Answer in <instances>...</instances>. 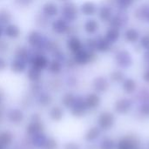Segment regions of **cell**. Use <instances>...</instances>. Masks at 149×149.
Returning a JSON list of instances; mask_svg holds the SVG:
<instances>
[{
    "label": "cell",
    "instance_id": "6da1fadb",
    "mask_svg": "<svg viewBox=\"0 0 149 149\" xmlns=\"http://www.w3.org/2000/svg\"><path fill=\"white\" fill-rule=\"evenodd\" d=\"M61 14L63 18L68 23L76 21L79 15V9L75 3L66 1L61 6Z\"/></svg>",
    "mask_w": 149,
    "mask_h": 149
},
{
    "label": "cell",
    "instance_id": "7a4b0ae2",
    "mask_svg": "<svg viewBox=\"0 0 149 149\" xmlns=\"http://www.w3.org/2000/svg\"><path fill=\"white\" fill-rule=\"evenodd\" d=\"M96 53L94 51H90L88 49L83 48L79 52L74 54L73 60L76 65H86L89 63L93 62L96 59Z\"/></svg>",
    "mask_w": 149,
    "mask_h": 149
},
{
    "label": "cell",
    "instance_id": "3957f363",
    "mask_svg": "<svg viewBox=\"0 0 149 149\" xmlns=\"http://www.w3.org/2000/svg\"><path fill=\"white\" fill-rule=\"evenodd\" d=\"M47 41L48 40L45 39V38L38 31H31L27 37L28 44L34 49H45Z\"/></svg>",
    "mask_w": 149,
    "mask_h": 149
},
{
    "label": "cell",
    "instance_id": "277c9868",
    "mask_svg": "<svg viewBox=\"0 0 149 149\" xmlns=\"http://www.w3.org/2000/svg\"><path fill=\"white\" fill-rule=\"evenodd\" d=\"M70 110H71L72 115L74 117L80 118V117L85 116V114L86 113V111H87L85 98H83L82 96L76 97L75 102L72 105V107L70 108Z\"/></svg>",
    "mask_w": 149,
    "mask_h": 149
},
{
    "label": "cell",
    "instance_id": "5b68a950",
    "mask_svg": "<svg viewBox=\"0 0 149 149\" xmlns=\"http://www.w3.org/2000/svg\"><path fill=\"white\" fill-rule=\"evenodd\" d=\"M115 60L117 65L123 68H127L130 66L133 63V58L130 52H128L126 50L118 52L117 54L115 55Z\"/></svg>",
    "mask_w": 149,
    "mask_h": 149
},
{
    "label": "cell",
    "instance_id": "8992f818",
    "mask_svg": "<svg viewBox=\"0 0 149 149\" xmlns=\"http://www.w3.org/2000/svg\"><path fill=\"white\" fill-rule=\"evenodd\" d=\"M114 118L113 115L109 112H103L98 118L99 127L103 130H108L113 125Z\"/></svg>",
    "mask_w": 149,
    "mask_h": 149
},
{
    "label": "cell",
    "instance_id": "52a82bcc",
    "mask_svg": "<svg viewBox=\"0 0 149 149\" xmlns=\"http://www.w3.org/2000/svg\"><path fill=\"white\" fill-rule=\"evenodd\" d=\"M52 29L55 33L58 35H62L68 32V31L70 30V26L68 24V22L65 21L63 17H61V18L55 19L52 23Z\"/></svg>",
    "mask_w": 149,
    "mask_h": 149
},
{
    "label": "cell",
    "instance_id": "ba28073f",
    "mask_svg": "<svg viewBox=\"0 0 149 149\" xmlns=\"http://www.w3.org/2000/svg\"><path fill=\"white\" fill-rule=\"evenodd\" d=\"M49 63H50L49 59L44 54H34L30 64L31 65V66H34L43 71L45 69H47Z\"/></svg>",
    "mask_w": 149,
    "mask_h": 149
},
{
    "label": "cell",
    "instance_id": "9c48e42d",
    "mask_svg": "<svg viewBox=\"0 0 149 149\" xmlns=\"http://www.w3.org/2000/svg\"><path fill=\"white\" fill-rule=\"evenodd\" d=\"M7 118L13 124H20L24 119V112L19 108H12L7 113Z\"/></svg>",
    "mask_w": 149,
    "mask_h": 149
},
{
    "label": "cell",
    "instance_id": "30bf717a",
    "mask_svg": "<svg viewBox=\"0 0 149 149\" xmlns=\"http://www.w3.org/2000/svg\"><path fill=\"white\" fill-rule=\"evenodd\" d=\"M66 46L69 51H71L73 54L77 53L80 50L84 48L82 41L76 36H71L66 42Z\"/></svg>",
    "mask_w": 149,
    "mask_h": 149
},
{
    "label": "cell",
    "instance_id": "8fae6325",
    "mask_svg": "<svg viewBox=\"0 0 149 149\" xmlns=\"http://www.w3.org/2000/svg\"><path fill=\"white\" fill-rule=\"evenodd\" d=\"M45 130V125L43 121H30V123L26 126L25 132L26 134L29 136H32L38 133L44 132Z\"/></svg>",
    "mask_w": 149,
    "mask_h": 149
},
{
    "label": "cell",
    "instance_id": "7c38bea8",
    "mask_svg": "<svg viewBox=\"0 0 149 149\" xmlns=\"http://www.w3.org/2000/svg\"><path fill=\"white\" fill-rule=\"evenodd\" d=\"M42 13L45 17H53L58 15V5L53 2H46L42 6Z\"/></svg>",
    "mask_w": 149,
    "mask_h": 149
},
{
    "label": "cell",
    "instance_id": "4fadbf2b",
    "mask_svg": "<svg viewBox=\"0 0 149 149\" xmlns=\"http://www.w3.org/2000/svg\"><path fill=\"white\" fill-rule=\"evenodd\" d=\"M93 89L98 93H104L109 88V83L108 80L104 77H97L93 81Z\"/></svg>",
    "mask_w": 149,
    "mask_h": 149
},
{
    "label": "cell",
    "instance_id": "5bb4252c",
    "mask_svg": "<svg viewBox=\"0 0 149 149\" xmlns=\"http://www.w3.org/2000/svg\"><path fill=\"white\" fill-rule=\"evenodd\" d=\"M3 33L7 38H11V39H15L20 36L21 30L17 24L10 23L9 24L5 25V27L3 28Z\"/></svg>",
    "mask_w": 149,
    "mask_h": 149
},
{
    "label": "cell",
    "instance_id": "9a60e30c",
    "mask_svg": "<svg viewBox=\"0 0 149 149\" xmlns=\"http://www.w3.org/2000/svg\"><path fill=\"white\" fill-rule=\"evenodd\" d=\"M34 54H31L29 49L25 46H20L18 47L15 52V58L22 59L25 61L26 63H31V60Z\"/></svg>",
    "mask_w": 149,
    "mask_h": 149
},
{
    "label": "cell",
    "instance_id": "2e32d148",
    "mask_svg": "<svg viewBox=\"0 0 149 149\" xmlns=\"http://www.w3.org/2000/svg\"><path fill=\"white\" fill-rule=\"evenodd\" d=\"M98 10V7L95 3L92 1L84 2L80 6V11L85 16H93L96 14Z\"/></svg>",
    "mask_w": 149,
    "mask_h": 149
},
{
    "label": "cell",
    "instance_id": "e0dca14e",
    "mask_svg": "<svg viewBox=\"0 0 149 149\" xmlns=\"http://www.w3.org/2000/svg\"><path fill=\"white\" fill-rule=\"evenodd\" d=\"M47 138L48 137L44 132H40L31 137V143L36 148H43L44 145L46 142Z\"/></svg>",
    "mask_w": 149,
    "mask_h": 149
},
{
    "label": "cell",
    "instance_id": "ac0fdd59",
    "mask_svg": "<svg viewBox=\"0 0 149 149\" xmlns=\"http://www.w3.org/2000/svg\"><path fill=\"white\" fill-rule=\"evenodd\" d=\"M86 105L87 109H95L97 108L100 104V98L97 93H89L85 98Z\"/></svg>",
    "mask_w": 149,
    "mask_h": 149
},
{
    "label": "cell",
    "instance_id": "d6986e66",
    "mask_svg": "<svg viewBox=\"0 0 149 149\" xmlns=\"http://www.w3.org/2000/svg\"><path fill=\"white\" fill-rule=\"evenodd\" d=\"M27 69V63L22 59L16 58L10 63V70L15 73H23Z\"/></svg>",
    "mask_w": 149,
    "mask_h": 149
},
{
    "label": "cell",
    "instance_id": "ffe728a7",
    "mask_svg": "<svg viewBox=\"0 0 149 149\" xmlns=\"http://www.w3.org/2000/svg\"><path fill=\"white\" fill-rule=\"evenodd\" d=\"M64 114H65L64 110L59 106H54L49 111L50 119L55 122H58V121L62 120V119L64 118Z\"/></svg>",
    "mask_w": 149,
    "mask_h": 149
},
{
    "label": "cell",
    "instance_id": "44dd1931",
    "mask_svg": "<svg viewBox=\"0 0 149 149\" xmlns=\"http://www.w3.org/2000/svg\"><path fill=\"white\" fill-rule=\"evenodd\" d=\"M124 38L127 43L134 44L140 39V33L134 28H128L124 33Z\"/></svg>",
    "mask_w": 149,
    "mask_h": 149
},
{
    "label": "cell",
    "instance_id": "7402d4cb",
    "mask_svg": "<svg viewBox=\"0 0 149 149\" xmlns=\"http://www.w3.org/2000/svg\"><path fill=\"white\" fill-rule=\"evenodd\" d=\"M42 78V71L34 67V66H31L28 70H27V79L32 82H39L40 79Z\"/></svg>",
    "mask_w": 149,
    "mask_h": 149
},
{
    "label": "cell",
    "instance_id": "603a6c76",
    "mask_svg": "<svg viewBox=\"0 0 149 149\" xmlns=\"http://www.w3.org/2000/svg\"><path fill=\"white\" fill-rule=\"evenodd\" d=\"M100 28V24L97 20L95 19H88L86 21L84 24V29L86 33L89 35H93L95 34Z\"/></svg>",
    "mask_w": 149,
    "mask_h": 149
},
{
    "label": "cell",
    "instance_id": "cb8c5ba5",
    "mask_svg": "<svg viewBox=\"0 0 149 149\" xmlns=\"http://www.w3.org/2000/svg\"><path fill=\"white\" fill-rule=\"evenodd\" d=\"M112 48V44L108 42L105 37H100L97 39L96 43V51L100 52H107L111 50Z\"/></svg>",
    "mask_w": 149,
    "mask_h": 149
},
{
    "label": "cell",
    "instance_id": "d4e9b609",
    "mask_svg": "<svg viewBox=\"0 0 149 149\" xmlns=\"http://www.w3.org/2000/svg\"><path fill=\"white\" fill-rule=\"evenodd\" d=\"M120 36V34L119 29L113 28V27H110V28L106 31V34H105L104 37L106 38V39H107L108 42H110V43L113 45V43H116V42L119 40Z\"/></svg>",
    "mask_w": 149,
    "mask_h": 149
},
{
    "label": "cell",
    "instance_id": "484cf974",
    "mask_svg": "<svg viewBox=\"0 0 149 149\" xmlns=\"http://www.w3.org/2000/svg\"><path fill=\"white\" fill-rule=\"evenodd\" d=\"M135 17L140 20H145L149 23V5L143 4L140 6L134 12Z\"/></svg>",
    "mask_w": 149,
    "mask_h": 149
},
{
    "label": "cell",
    "instance_id": "4316f807",
    "mask_svg": "<svg viewBox=\"0 0 149 149\" xmlns=\"http://www.w3.org/2000/svg\"><path fill=\"white\" fill-rule=\"evenodd\" d=\"M13 134L9 131H2L0 132V145L4 148L10 146L13 142Z\"/></svg>",
    "mask_w": 149,
    "mask_h": 149
},
{
    "label": "cell",
    "instance_id": "83f0119b",
    "mask_svg": "<svg viewBox=\"0 0 149 149\" xmlns=\"http://www.w3.org/2000/svg\"><path fill=\"white\" fill-rule=\"evenodd\" d=\"M112 10L109 6L104 5L99 10V17L102 22H109L112 18Z\"/></svg>",
    "mask_w": 149,
    "mask_h": 149
},
{
    "label": "cell",
    "instance_id": "f1b7e54d",
    "mask_svg": "<svg viewBox=\"0 0 149 149\" xmlns=\"http://www.w3.org/2000/svg\"><path fill=\"white\" fill-rule=\"evenodd\" d=\"M52 102V96L45 92H41L38 95V103L43 107H49Z\"/></svg>",
    "mask_w": 149,
    "mask_h": 149
},
{
    "label": "cell",
    "instance_id": "f546056e",
    "mask_svg": "<svg viewBox=\"0 0 149 149\" xmlns=\"http://www.w3.org/2000/svg\"><path fill=\"white\" fill-rule=\"evenodd\" d=\"M75 100H76L75 95H73L72 93H66L61 98V104L65 108L70 109L74 104Z\"/></svg>",
    "mask_w": 149,
    "mask_h": 149
},
{
    "label": "cell",
    "instance_id": "4dcf8cb0",
    "mask_svg": "<svg viewBox=\"0 0 149 149\" xmlns=\"http://www.w3.org/2000/svg\"><path fill=\"white\" fill-rule=\"evenodd\" d=\"M100 134V128L97 127H93L87 130L84 138L86 141L90 142V141H93L97 138H99Z\"/></svg>",
    "mask_w": 149,
    "mask_h": 149
},
{
    "label": "cell",
    "instance_id": "1f68e13d",
    "mask_svg": "<svg viewBox=\"0 0 149 149\" xmlns=\"http://www.w3.org/2000/svg\"><path fill=\"white\" fill-rule=\"evenodd\" d=\"M62 68H63V65H62V62L57 60V59H52V61H50L49 63V65L47 67L48 71L52 73V74H58L61 72L62 71Z\"/></svg>",
    "mask_w": 149,
    "mask_h": 149
},
{
    "label": "cell",
    "instance_id": "d6a6232c",
    "mask_svg": "<svg viewBox=\"0 0 149 149\" xmlns=\"http://www.w3.org/2000/svg\"><path fill=\"white\" fill-rule=\"evenodd\" d=\"M12 19V15L7 9H0V25L5 26L10 24Z\"/></svg>",
    "mask_w": 149,
    "mask_h": 149
},
{
    "label": "cell",
    "instance_id": "836d02e7",
    "mask_svg": "<svg viewBox=\"0 0 149 149\" xmlns=\"http://www.w3.org/2000/svg\"><path fill=\"white\" fill-rule=\"evenodd\" d=\"M137 84L133 79H126L123 80V89L127 93H132L135 91Z\"/></svg>",
    "mask_w": 149,
    "mask_h": 149
},
{
    "label": "cell",
    "instance_id": "e575fe53",
    "mask_svg": "<svg viewBox=\"0 0 149 149\" xmlns=\"http://www.w3.org/2000/svg\"><path fill=\"white\" fill-rule=\"evenodd\" d=\"M120 107H123L122 108V113H125V112L130 110V107H131L130 100H128L127 99H122V100H118L117 103H116V109L118 110Z\"/></svg>",
    "mask_w": 149,
    "mask_h": 149
},
{
    "label": "cell",
    "instance_id": "d590c367",
    "mask_svg": "<svg viewBox=\"0 0 149 149\" xmlns=\"http://www.w3.org/2000/svg\"><path fill=\"white\" fill-rule=\"evenodd\" d=\"M110 79L113 82L120 83L124 80L125 75L121 71H113L110 75Z\"/></svg>",
    "mask_w": 149,
    "mask_h": 149
},
{
    "label": "cell",
    "instance_id": "8d00e7d4",
    "mask_svg": "<svg viewBox=\"0 0 149 149\" xmlns=\"http://www.w3.org/2000/svg\"><path fill=\"white\" fill-rule=\"evenodd\" d=\"M58 141L52 137H49L46 140L45 144L44 145L43 149H58Z\"/></svg>",
    "mask_w": 149,
    "mask_h": 149
},
{
    "label": "cell",
    "instance_id": "74e56055",
    "mask_svg": "<svg viewBox=\"0 0 149 149\" xmlns=\"http://www.w3.org/2000/svg\"><path fill=\"white\" fill-rule=\"evenodd\" d=\"M109 22H110L111 27H113V28L120 29V27L121 25H123V18H121V17H119V16L113 17V18H111V20H110Z\"/></svg>",
    "mask_w": 149,
    "mask_h": 149
},
{
    "label": "cell",
    "instance_id": "f35d334b",
    "mask_svg": "<svg viewBox=\"0 0 149 149\" xmlns=\"http://www.w3.org/2000/svg\"><path fill=\"white\" fill-rule=\"evenodd\" d=\"M118 149H134V143L132 142V141L123 139L119 143Z\"/></svg>",
    "mask_w": 149,
    "mask_h": 149
},
{
    "label": "cell",
    "instance_id": "ab89813d",
    "mask_svg": "<svg viewBox=\"0 0 149 149\" xmlns=\"http://www.w3.org/2000/svg\"><path fill=\"white\" fill-rule=\"evenodd\" d=\"M140 45L141 46L142 49H144L145 51H148L149 50V34L144 35L141 40H140Z\"/></svg>",
    "mask_w": 149,
    "mask_h": 149
},
{
    "label": "cell",
    "instance_id": "60d3db41",
    "mask_svg": "<svg viewBox=\"0 0 149 149\" xmlns=\"http://www.w3.org/2000/svg\"><path fill=\"white\" fill-rule=\"evenodd\" d=\"M113 146L114 144L111 139H105L100 144V149H113Z\"/></svg>",
    "mask_w": 149,
    "mask_h": 149
},
{
    "label": "cell",
    "instance_id": "b9f144b4",
    "mask_svg": "<svg viewBox=\"0 0 149 149\" xmlns=\"http://www.w3.org/2000/svg\"><path fill=\"white\" fill-rule=\"evenodd\" d=\"M31 92L32 94L34 95H38L42 91H41V86L39 84V82H35L32 83L31 86Z\"/></svg>",
    "mask_w": 149,
    "mask_h": 149
},
{
    "label": "cell",
    "instance_id": "7bdbcfd3",
    "mask_svg": "<svg viewBox=\"0 0 149 149\" xmlns=\"http://www.w3.org/2000/svg\"><path fill=\"white\" fill-rule=\"evenodd\" d=\"M34 0H14L15 4L22 7H28L33 3Z\"/></svg>",
    "mask_w": 149,
    "mask_h": 149
},
{
    "label": "cell",
    "instance_id": "ee69618b",
    "mask_svg": "<svg viewBox=\"0 0 149 149\" xmlns=\"http://www.w3.org/2000/svg\"><path fill=\"white\" fill-rule=\"evenodd\" d=\"M52 54H53L55 59H57V60H58L60 62H64L65 61V54L59 49H58L57 51H55Z\"/></svg>",
    "mask_w": 149,
    "mask_h": 149
},
{
    "label": "cell",
    "instance_id": "f6af8a7d",
    "mask_svg": "<svg viewBox=\"0 0 149 149\" xmlns=\"http://www.w3.org/2000/svg\"><path fill=\"white\" fill-rule=\"evenodd\" d=\"M134 0H117L118 4L121 7V8H127L129 6H131L133 4Z\"/></svg>",
    "mask_w": 149,
    "mask_h": 149
},
{
    "label": "cell",
    "instance_id": "bcb514c9",
    "mask_svg": "<svg viewBox=\"0 0 149 149\" xmlns=\"http://www.w3.org/2000/svg\"><path fill=\"white\" fill-rule=\"evenodd\" d=\"M64 149H81L79 145L77 144L76 142H73V141H69V142H66L65 145H64Z\"/></svg>",
    "mask_w": 149,
    "mask_h": 149
},
{
    "label": "cell",
    "instance_id": "7dc6e473",
    "mask_svg": "<svg viewBox=\"0 0 149 149\" xmlns=\"http://www.w3.org/2000/svg\"><path fill=\"white\" fill-rule=\"evenodd\" d=\"M7 68V62L5 61L4 58L0 57V72L4 71Z\"/></svg>",
    "mask_w": 149,
    "mask_h": 149
},
{
    "label": "cell",
    "instance_id": "c3c4849f",
    "mask_svg": "<svg viewBox=\"0 0 149 149\" xmlns=\"http://www.w3.org/2000/svg\"><path fill=\"white\" fill-rule=\"evenodd\" d=\"M41 120H42V118H41L40 114H38V113H33L30 119V121H41Z\"/></svg>",
    "mask_w": 149,
    "mask_h": 149
},
{
    "label": "cell",
    "instance_id": "681fc988",
    "mask_svg": "<svg viewBox=\"0 0 149 149\" xmlns=\"http://www.w3.org/2000/svg\"><path fill=\"white\" fill-rule=\"evenodd\" d=\"M8 49V45L5 43V41L1 40L0 41V52H4Z\"/></svg>",
    "mask_w": 149,
    "mask_h": 149
},
{
    "label": "cell",
    "instance_id": "f907efd6",
    "mask_svg": "<svg viewBox=\"0 0 149 149\" xmlns=\"http://www.w3.org/2000/svg\"><path fill=\"white\" fill-rule=\"evenodd\" d=\"M67 85H68V86H75V85H76V79H75L73 77H70V78H68V79H67Z\"/></svg>",
    "mask_w": 149,
    "mask_h": 149
},
{
    "label": "cell",
    "instance_id": "816d5d0a",
    "mask_svg": "<svg viewBox=\"0 0 149 149\" xmlns=\"http://www.w3.org/2000/svg\"><path fill=\"white\" fill-rule=\"evenodd\" d=\"M143 79L146 81V82H148L149 83V68H148L146 71H145V72L143 73Z\"/></svg>",
    "mask_w": 149,
    "mask_h": 149
},
{
    "label": "cell",
    "instance_id": "f5cc1de1",
    "mask_svg": "<svg viewBox=\"0 0 149 149\" xmlns=\"http://www.w3.org/2000/svg\"><path fill=\"white\" fill-rule=\"evenodd\" d=\"M144 61L149 65V50L148 51H146L145 54H144Z\"/></svg>",
    "mask_w": 149,
    "mask_h": 149
},
{
    "label": "cell",
    "instance_id": "db71d44e",
    "mask_svg": "<svg viewBox=\"0 0 149 149\" xmlns=\"http://www.w3.org/2000/svg\"><path fill=\"white\" fill-rule=\"evenodd\" d=\"M3 99H4V93H3V92L0 89V105L2 104Z\"/></svg>",
    "mask_w": 149,
    "mask_h": 149
},
{
    "label": "cell",
    "instance_id": "11a10c76",
    "mask_svg": "<svg viewBox=\"0 0 149 149\" xmlns=\"http://www.w3.org/2000/svg\"><path fill=\"white\" fill-rule=\"evenodd\" d=\"M3 33V26H2V25H0V38L2 37Z\"/></svg>",
    "mask_w": 149,
    "mask_h": 149
},
{
    "label": "cell",
    "instance_id": "9f6ffc18",
    "mask_svg": "<svg viewBox=\"0 0 149 149\" xmlns=\"http://www.w3.org/2000/svg\"><path fill=\"white\" fill-rule=\"evenodd\" d=\"M0 149H4V148H3V146H1V145H0Z\"/></svg>",
    "mask_w": 149,
    "mask_h": 149
},
{
    "label": "cell",
    "instance_id": "6f0895ef",
    "mask_svg": "<svg viewBox=\"0 0 149 149\" xmlns=\"http://www.w3.org/2000/svg\"><path fill=\"white\" fill-rule=\"evenodd\" d=\"M60 1H63V2H66V1H69V0H60Z\"/></svg>",
    "mask_w": 149,
    "mask_h": 149
},
{
    "label": "cell",
    "instance_id": "680465c9",
    "mask_svg": "<svg viewBox=\"0 0 149 149\" xmlns=\"http://www.w3.org/2000/svg\"></svg>",
    "mask_w": 149,
    "mask_h": 149
}]
</instances>
